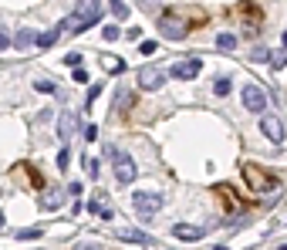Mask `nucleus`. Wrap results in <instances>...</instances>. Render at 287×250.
<instances>
[{
	"label": "nucleus",
	"instance_id": "1",
	"mask_svg": "<svg viewBox=\"0 0 287 250\" xmlns=\"http://www.w3.org/2000/svg\"><path fill=\"white\" fill-rule=\"evenodd\" d=\"M98 0H81V7H78L75 14H71V17H65V21H61V31H85V27H91V24L98 21Z\"/></svg>",
	"mask_w": 287,
	"mask_h": 250
},
{
	"label": "nucleus",
	"instance_id": "2",
	"mask_svg": "<svg viewBox=\"0 0 287 250\" xmlns=\"http://www.w3.org/2000/svg\"><path fill=\"white\" fill-rule=\"evenodd\" d=\"M243 179L254 193H267V190H277V176H270L267 169H260L257 162H247L243 166Z\"/></svg>",
	"mask_w": 287,
	"mask_h": 250
},
{
	"label": "nucleus",
	"instance_id": "3",
	"mask_svg": "<svg viewBox=\"0 0 287 250\" xmlns=\"http://www.w3.org/2000/svg\"><path fill=\"white\" fill-rule=\"evenodd\" d=\"M108 156H111V166H115V179L129 186V182L139 176V166H135V159L129 156V152H122V149H108Z\"/></svg>",
	"mask_w": 287,
	"mask_h": 250
},
{
	"label": "nucleus",
	"instance_id": "4",
	"mask_svg": "<svg viewBox=\"0 0 287 250\" xmlns=\"http://www.w3.org/2000/svg\"><path fill=\"white\" fill-rule=\"evenodd\" d=\"M159 34H166L169 41H179V37H186V34H189L186 17H179L176 11H162V14H159Z\"/></svg>",
	"mask_w": 287,
	"mask_h": 250
},
{
	"label": "nucleus",
	"instance_id": "5",
	"mask_svg": "<svg viewBox=\"0 0 287 250\" xmlns=\"http://www.w3.org/2000/svg\"><path fill=\"white\" fill-rule=\"evenodd\" d=\"M162 203H166V200H162V196H155V193H132V206H135V213L142 216V220H149V216H155L159 213V210H162Z\"/></svg>",
	"mask_w": 287,
	"mask_h": 250
},
{
	"label": "nucleus",
	"instance_id": "6",
	"mask_svg": "<svg viewBox=\"0 0 287 250\" xmlns=\"http://www.w3.org/2000/svg\"><path fill=\"white\" fill-rule=\"evenodd\" d=\"M243 105H247V112H267V91L257 88V85H247L243 88Z\"/></svg>",
	"mask_w": 287,
	"mask_h": 250
},
{
	"label": "nucleus",
	"instance_id": "7",
	"mask_svg": "<svg viewBox=\"0 0 287 250\" xmlns=\"http://www.w3.org/2000/svg\"><path fill=\"white\" fill-rule=\"evenodd\" d=\"M162 85H166V71L152 68V65H145V68L139 71V88H145V91H159Z\"/></svg>",
	"mask_w": 287,
	"mask_h": 250
},
{
	"label": "nucleus",
	"instance_id": "8",
	"mask_svg": "<svg viewBox=\"0 0 287 250\" xmlns=\"http://www.w3.org/2000/svg\"><path fill=\"white\" fill-rule=\"evenodd\" d=\"M199 71H203V61H199V57H186V61H176V65H173V78L189 81V78H196Z\"/></svg>",
	"mask_w": 287,
	"mask_h": 250
},
{
	"label": "nucleus",
	"instance_id": "9",
	"mask_svg": "<svg viewBox=\"0 0 287 250\" xmlns=\"http://www.w3.org/2000/svg\"><path fill=\"white\" fill-rule=\"evenodd\" d=\"M260 132H264L270 142H284V125H280L277 115H264V118H260Z\"/></svg>",
	"mask_w": 287,
	"mask_h": 250
},
{
	"label": "nucleus",
	"instance_id": "10",
	"mask_svg": "<svg viewBox=\"0 0 287 250\" xmlns=\"http://www.w3.org/2000/svg\"><path fill=\"white\" fill-rule=\"evenodd\" d=\"M71 136H75V115H71V112H61V115H58V139L68 142Z\"/></svg>",
	"mask_w": 287,
	"mask_h": 250
},
{
	"label": "nucleus",
	"instance_id": "11",
	"mask_svg": "<svg viewBox=\"0 0 287 250\" xmlns=\"http://www.w3.org/2000/svg\"><path fill=\"white\" fill-rule=\"evenodd\" d=\"M203 233H206L203 227H186V223H176L173 227V237L176 240H203Z\"/></svg>",
	"mask_w": 287,
	"mask_h": 250
},
{
	"label": "nucleus",
	"instance_id": "12",
	"mask_svg": "<svg viewBox=\"0 0 287 250\" xmlns=\"http://www.w3.org/2000/svg\"><path fill=\"white\" fill-rule=\"evenodd\" d=\"M119 237L125 240V243H139V247H152V237H149V233H142V230H119Z\"/></svg>",
	"mask_w": 287,
	"mask_h": 250
},
{
	"label": "nucleus",
	"instance_id": "13",
	"mask_svg": "<svg viewBox=\"0 0 287 250\" xmlns=\"http://www.w3.org/2000/svg\"><path fill=\"white\" fill-rule=\"evenodd\" d=\"M240 17L250 21V34H257V24L264 21V14L257 11V4H240Z\"/></svg>",
	"mask_w": 287,
	"mask_h": 250
},
{
	"label": "nucleus",
	"instance_id": "14",
	"mask_svg": "<svg viewBox=\"0 0 287 250\" xmlns=\"http://www.w3.org/2000/svg\"><path fill=\"white\" fill-rule=\"evenodd\" d=\"M61 34H65V31H61V24H58V27H51V31H44V34H37V47H54L58 41H61Z\"/></svg>",
	"mask_w": 287,
	"mask_h": 250
},
{
	"label": "nucleus",
	"instance_id": "15",
	"mask_svg": "<svg viewBox=\"0 0 287 250\" xmlns=\"http://www.w3.org/2000/svg\"><path fill=\"white\" fill-rule=\"evenodd\" d=\"M11 44L17 47V51H27V47H34V44H37V31H21V34L14 37Z\"/></svg>",
	"mask_w": 287,
	"mask_h": 250
},
{
	"label": "nucleus",
	"instance_id": "16",
	"mask_svg": "<svg viewBox=\"0 0 287 250\" xmlns=\"http://www.w3.org/2000/svg\"><path fill=\"white\" fill-rule=\"evenodd\" d=\"M108 11H111V17H115V21H125V17H129V7H125L122 0H111Z\"/></svg>",
	"mask_w": 287,
	"mask_h": 250
},
{
	"label": "nucleus",
	"instance_id": "17",
	"mask_svg": "<svg viewBox=\"0 0 287 250\" xmlns=\"http://www.w3.org/2000/svg\"><path fill=\"white\" fill-rule=\"evenodd\" d=\"M88 210H91V213H95V216H101V220H111V216H115V213H111V206L98 203V200H95V203H91Z\"/></svg>",
	"mask_w": 287,
	"mask_h": 250
},
{
	"label": "nucleus",
	"instance_id": "18",
	"mask_svg": "<svg viewBox=\"0 0 287 250\" xmlns=\"http://www.w3.org/2000/svg\"><path fill=\"white\" fill-rule=\"evenodd\" d=\"M216 47H220V51H233V47H237V34H220L216 37Z\"/></svg>",
	"mask_w": 287,
	"mask_h": 250
},
{
	"label": "nucleus",
	"instance_id": "19",
	"mask_svg": "<svg viewBox=\"0 0 287 250\" xmlns=\"http://www.w3.org/2000/svg\"><path fill=\"white\" fill-rule=\"evenodd\" d=\"M34 88L41 91V95H54L58 85H54V81H44V78H41V81H34Z\"/></svg>",
	"mask_w": 287,
	"mask_h": 250
},
{
	"label": "nucleus",
	"instance_id": "20",
	"mask_svg": "<svg viewBox=\"0 0 287 250\" xmlns=\"http://www.w3.org/2000/svg\"><path fill=\"white\" fill-rule=\"evenodd\" d=\"M101 37H105V41H119V37H122V31L115 27V24H105V31H101Z\"/></svg>",
	"mask_w": 287,
	"mask_h": 250
},
{
	"label": "nucleus",
	"instance_id": "21",
	"mask_svg": "<svg viewBox=\"0 0 287 250\" xmlns=\"http://www.w3.org/2000/svg\"><path fill=\"white\" fill-rule=\"evenodd\" d=\"M270 65H274V68L280 71V68L287 65V51H274V54H270Z\"/></svg>",
	"mask_w": 287,
	"mask_h": 250
},
{
	"label": "nucleus",
	"instance_id": "22",
	"mask_svg": "<svg viewBox=\"0 0 287 250\" xmlns=\"http://www.w3.org/2000/svg\"><path fill=\"white\" fill-rule=\"evenodd\" d=\"M68 162H71V149H61V152H58V169H68Z\"/></svg>",
	"mask_w": 287,
	"mask_h": 250
},
{
	"label": "nucleus",
	"instance_id": "23",
	"mask_svg": "<svg viewBox=\"0 0 287 250\" xmlns=\"http://www.w3.org/2000/svg\"><path fill=\"white\" fill-rule=\"evenodd\" d=\"M230 88H233V85H230V78H220V81H216V88H213V91H216V95H220V98H223V95H230Z\"/></svg>",
	"mask_w": 287,
	"mask_h": 250
},
{
	"label": "nucleus",
	"instance_id": "24",
	"mask_svg": "<svg viewBox=\"0 0 287 250\" xmlns=\"http://www.w3.org/2000/svg\"><path fill=\"white\" fill-rule=\"evenodd\" d=\"M65 65H68V68H81V54H78V51L65 54Z\"/></svg>",
	"mask_w": 287,
	"mask_h": 250
},
{
	"label": "nucleus",
	"instance_id": "25",
	"mask_svg": "<svg viewBox=\"0 0 287 250\" xmlns=\"http://www.w3.org/2000/svg\"><path fill=\"white\" fill-rule=\"evenodd\" d=\"M37 237H41V230H17V240H37Z\"/></svg>",
	"mask_w": 287,
	"mask_h": 250
},
{
	"label": "nucleus",
	"instance_id": "26",
	"mask_svg": "<svg viewBox=\"0 0 287 250\" xmlns=\"http://www.w3.org/2000/svg\"><path fill=\"white\" fill-rule=\"evenodd\" d=\"M129 105H132V95H129V91H122V95H119V112H125Z\"/></svg>",
	"mask_w": 287,
	"mask_h": 250
},
{
	"label": "nucleus",
	"instance_id": "27",
	"mask_svg": "<svg viewBox=\"0 0 287 250\" xmlns=\"http://www.w3.org/2000/svg\"><path fill=\"white\" fill-rule=\"evenodd\" d=\"M139 51H142V54H155V41H142Z\"/></svg>",
	"mask_w": 287,
	"mask_h": 250
},
{
	"label": "nucleus",
	"instance_id": "28",
	"mask_svg": "<svg viewBox=\"0 0 287 250\" xmlns=\"http://www.w3.org/2000/svg\"><path fill=\"white\" fill-rule=\"evenodd\" d=\"M44 206H51V210H58V206H61V193H51V200H44Z\"/></svg>",
	"mask_w": 287,
	"mask_h": 250
},
{
	"label": "nucleus",
	"instance_id": "29",
	"mask_svg": "<svg viewBox=\"0 0 287 250\" xmlns=\"http://www.w3.org/2000/svg\"><path fill=\"white\" fill-rule=\"evenodd\" d=\"M85 166H88V176H98V159H85Z\"/></svg>",
	"mask_w": 287,
	"mask_h": 250
},
{
	"label": "nucleus",
	"instance_id": "30",
	"mask_svg": "<svg viewBox=\"0 0 287 250\" xmlns=\"http://www.w3.org/2000/svg\"><path fill=\"white\" fill-rule=\"evenodd\" d=\"M85 139H88V142H95V139H98V129H95V125H88V129H85Z\"/></svg>",
	"mask_w": 287,
	"mask_h": 250
},
{
	"label": "nucleus",
	"instance_id": "31",
	"mask_svg": "<svg viewBox=\"0 0 287 250\" xmlns=\"http://www.w3.org/2000/svg\"><path fill=\"white\" fill-rule=\"evenodd\" d=\"M75 81H81V85H85V81H88V71H85V68H75Z\"/></svg>",
	"mask_w": 287,
	"mask_h": 250
},
{
	"label": "nucleus",
	"instance_id": "32",
	"mask_svg": "<svg viewBox=\"0 0 287 250\" xmlns=\"http://www.w3.org/2000/svg\"><path fill=\"white\" fill-rule=\"evenodd\" d=\"M155 4H159V0H139V7H142V11H152Z\"/></svg>",
	"mask_w": 287,
	"mask_h": 250
},
{
	"label": "nucleus",
	"instance_id": "33",
	"mask_svg": "<svg viewBox=\"0 0 287 250\" xmlns=\"http://www.w3.org/2000/svg\"><path fill=\"white\" fill-rule=\"evenodd\" d=\"M4 47H11V37H7L4 31H0V51H4Z\"/></svg>",
	"mask_w": 287,
	"mask_h": 250
},
{
	"label": "nucleus",
	"instance_id": "34",
	"mask_svg": "<svg viewBox=\"0 0 287 250\" xmlns=\"http://www.w3.org/2000/svg\"><path fill=\"white\" fill-rule=\"evenodd\" d=\"M284 51H287V31H284Z\"/></svg>",
	"mask_w": 287,
	"mask_h": 250
},
{
	"label": "nucleus",
	"instance_id": "35",
	"mask_svg": "<svg viewBox=\"0 0 287 250\" xmlns=\"http://www.w3.org/2000/svg\"><path fill=\"white\" fill-rule=\"evenodd\" d=\"M277 250H287V243H280V247H277Z\"/></svg>",
	"mask_w": 287,
	"mask_h": 250
},
{
	"label": "nucleus",
	"instance_id": "36",
	"mask_svg": "<svg viewBox=\"0 0 287 250\" xmlns=\"http://www.w3.org/2000/svg\"><path fill=\"white\" fill-rule=\"evenodd\" d=\"M213 250H230V247H213Z\"/></svg>",
	"mask_w": 287,
	"mask_h": 250
}]
</instances>
